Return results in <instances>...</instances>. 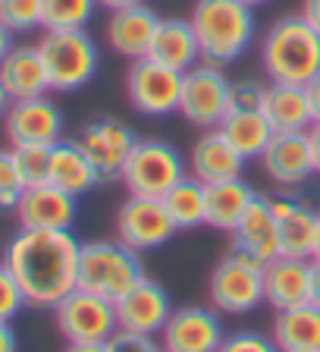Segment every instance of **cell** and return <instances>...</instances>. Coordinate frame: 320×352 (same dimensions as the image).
<instances>
[{
    "instance_id": "obj_43",
    "label": "cell",
    "mask_w": 320,
    "mask_h": 352,
    "mask_svg": "<svg viewBox=\"0 0 320 352\" xmlns=\"http://www.w3.org/2000/svg\"><path fill=\"white\" fill-rule=\"evenodd\" d=\"M311 305L320 308V261H311Z\"/></svg>"
},
{
    "instance_id": "obj_5",
    "label": "cell",
    "mask_w": 320,
    "mask_h": 352,
    "mask_svg": "<svg viewBox=\"0 0 320 352\" xmlns=\"http://www.w3.org/2000/svg\"><path fill=\"white\" fill-rule=\"evenodd\" d=\"M38 51H41V60L47 66L51 91H60V95L85 88L101 69L98 41L88 35V29L44 32L41 41H38Z\"/></svg>"
},
{
    "instance_id": "obj_45",
    "label": "cell",
    "mask_w": 320,
    "mask_h": 352,
    "mask_svg": "<svg viewBox=\"0 0 320 352\" xmlns=\"http://www.w3.org/2000/svg\"><path fill=\"white\" fill-rule=\"evenodd\" d=\"M66 352H107V343H66Z\"/></svg>"
},
{
    "instance_id": "obj_34",
    "label": "cell",
    "mask_w": 320,
    "mask_h": 352,
    "mask_svg": "<svg viewBox=\"0 0 320 352\" xmlns=\"http://www.w3.org/2000/svg\"><path fill=\"white\" fill-rule=\"evenodd\" d=\"M22 192H25V183H22L19 170H16L13 161V148H0V211H16Z\"/></svg>"
},
{
    "instance_id": "obj_26",
    "label": "cell",
    "mask_w": 320,
    "mask_h": 352,
    "mask_svg": "<svg viewBox=\"0 0 320 352\" xmlns=\"http://www.w3.org/2000/svg\"><path fill=\"white\" fill-rule=\"evenodd\" d=\"M261 110L277 132H308L314 126V110L311 101H308L305 85L267 82V95H264Z\"/></svg>"
},
{
    "instance_id": "obj_33",
    "label": "cell",
    "mask_w": 320,
    "mask_h": 352,
    "mask_svg": "<svg viewBox=\"0 0 320 352\" xmlns=\"http://www.w3.org/2000/svg\"><path fill=\"white\" fill-rule=\"evenodd\" d=\"M0 19L13 35L44 29V0H0Z\"/></svg>"
},
{
    "instance_id": "obj_30",
    "label": "cell",
    "mask_w": 320,
    "mask_h": 352,
    "mask_svg": "<svg viewBox=\"0 0 320 352\" xmlns=\"http://www.w3.org/2000/svg\"><path fill=\"white\" fill-rule=\"evenodd\" d=\"M163 205L179 230H195L207 223V186L189 173L163 195Z\"/></svg>"
},
{
    "instance_id": "obj_12",
    "label": "cell",
    "mask_w": 320,
    "mask_h": 352,
    "mask_svg": "<svg viewBox=\"0 0 320 352\" xmlns=\"http://www.w3.org/2000/svg\"><path fill=\"white\" fill-rule=\"evenodd\" d=\"M79 145L85 148V154L91 157V164L98 167L101 183H113L123 176V167L129 161L132 148L139 145V135L129 123L117 117H98L91 123L82 126Z\"/></svg>"
},
{
    "instance_id": "obj_48",
    "label": "cell",
    "mask_w": 320,
    "mask_h": 352,
    "mask_svg": "<svg viewBox=\"0 0 320 352\" xmlns=\"http://www.w3.org/2000/svg\"><path fill=\"white\" fill-rule=\"evenodd\" d=\"M311 261H320V220H317V239H314V252H311Z\"/></svg>"
},
{
    "instance_id": "obj_11",
    "label": "cell",
    "mask_w": 320,
    "mask_h": 352,
    "mask_svg": "<svg viewBox=\"0 0 320 352\" xmlns=\"http://www.w3.org/2000/svg\"><path fill=\"white\" fill-rule=\"evenodd\" d=\"M176 233H179V227L170 217L163 198L129 195L117 211V239L135 252L163 249Z\"/></svg>"
},
{
    "instance_id": "obj_23",
    "label": "cell",
    "mask_w": 320,
    "mask_h": 352,
    "mask_svg": "<svg viewBox=\"0 0 320 352\" xmlns=\"http://www.w3.org/2000/svg\"><path fill=\"white\" fill-rule=\"evenodd\" d=\"M0 82L7 85L13 101L47 95L51 79H47V66L41 60L38 44H13V51L0 60Z\"/></svg>"
},
{
    "instance_id": "obj_21",
    "label": "cell",
    "mask_w": 320,
    "mask_h": 352,
    "mask_svg": "<svg viewBox=\"0 0 320 352\" xmlns=\"http://www.w3.org/2000/svg\"><path fill=\"white\" fill-rule=\"evenodd\" d=\"M189 173L198 176L204 186L236 179L245 173V157L226 142L220 129H204L189 151Z\"/></svg>"
},
{
    "instance_id": "obj_19",
    "label": "cell",
    "mask_w": 320,
    "mask_h": 352,
    "mask_svg": "<svg viewBox=\"0 0 320 352\" xmlns=\"http://www.w3.org/2000/svg\"><path fill=\"white\" fill-rule=\"evenodd\" d=\"M264 302L273 311L311 302V258L277 255L264 264Z\"/></svg>"
},
{
    "instance_id": "obj_1",
    "label": "cell",
    "mask_w": 320,
    "mask_h": 352,
    "mask_svg": "<svg viewBox=\"0 0 320 352\" xmlns=\"http://www.w3.org/2000/svg\"><path fill=\"white\" fill-rule=\"evenodd\" d=\"M79 249L73 230H25L7 242L3 264L19 280L25 302L57 308L79 286Z\"/></svg>"
},
{
    "instance_id": "obj_29",
    "label": "cell",
    "mask_w": 320,
    "mask_h": 352,
    "mask_svg": "<svg viewBox=\"0 0 320 352\" xmlns=\"http://www.w3.org/2000/svg\"><path fill=\"white\" fill-rule=\"evenodd\" d=\"M226 135V142L245 157V161H261V154L267 151L270 139H273V126L264 117V110H229L226 120L217 126Z\"/></svg>"
},
{
    "instance_id": "obj_25",
    "label": "cell",
    "mask_w": 320,
    "mask_h": 352,
    "mask_svg": "<svg viewBox=\"0 0 320 352\" xmlns=\"http://www.w3.org/2000/svg\"><path fill=\"white\" fill-rule=\"evenodd\" d=\"M47 183L60 186L63 192L82 198L101 183L98 176V167L91 164V157L85 154V148L79 145V139H60L57 145L51 148V173H47Z\"/></svg>"
},
{
    "instance_id": "obj_40",
    "label": "cell",
    "mask_w": 320,
    "mask_h": 352,
    "mask_svg": "<svg viewBox=\"0 0 320 352\" xmlns=\"http://www.w3.org/2000/svg\"><path fill=\"white\" fill-rule=\"evenodd\" d=\"M305 88H308V101H311V110H314V123H320V76H314Z\"/></svg>"
},
{
    "instance_id": "obj_28",
    "label": "cell",
    "mask_w": 320,
    "mask_h": 352,
    "mask_svg": "<svg viewBox=\"0 0 320 352\" xmlns=\"http://www.w3.org/2000/svg\"><path fill=\"white\" fill-rule=\"evenodd\" d=\"M255 198H258V192L242 176L223 179V183H211L207 186V227L233 233Z\"/></svg>"
},
{
    "instance_id": "obj_42",
    "label": "cell",
    "mask_w": 320,
    "mask_h": 352,
    "mask_svg": "<svg viewBox=\"0 0 320 352\" xmlns=\"http://www.w3.org/2000/svg\"><path fill=\"white\" fill-rule=\"evenodd\" d=\"M13 51V29H7V22L0 19V60Z\"/></svg>"
},
{
    "instance_id": "obj_4",
    "label": "cell",
    "mask_w": 320,
    "mask_h": 352,
    "mask_svg": "<svg viewBox=\"0 0 320 352\" xmlns=\"http://www.w3.org/2000/svg\"><path fill=\"white\" fill-rule=\"evenodd\" d=\"M145 274L141 252L129 249L119 239H91L82 242L79 249V289L107 296L117 302L132 286L139 283Z\"/></svg>"
},
{
    "instance_id": "obj_3",
    "label": "cell",
    "mask_w": 320,
    "mask_h": 352,
    "mask_svg": "<svg viewBox=\"0 0 320 352\" xmlns=\"http://www.w3.org/2000/svg\"><path fill=\"white\" fill-rule=\"evenodd\" d=\"M189 19L207 63H233L255 44V7L242 0H198Z\"/></svg>"
},
{
    "instance_id": "obj_8",
    "label": "cell",
    "mask_w": 320,
    "mask_h": 352,
    "mask_svg": "<svg viewBox=\"0 0 320 352\" xmlns=\"http://www.w3.org/2000/svg\"><path fill=\"white\" fill-rule=\"evenodd\" d=\"M207 296L220 315H248L264 302V264L239 252L226 255L207 280Z\"/></svg>"
},
{
    "instance_id": "obj_24",
    "label": "cell",
    "mask_w": 320,
    "mask_h": 352,
    "mask_svg": "<svg viewBox=\"0 0 320 352\" xmlns=\"http://www.w3.org/2000/svg\"><path fill=\"white\" fill-rule=\"evenodd\" d=\"M148 57L176 69V73H189L192 66L201 63V44H198L192 19H163L160 16Z\"/></svg>"
},
{
    "instance_id": "obj_16",
    "label": "cell",
    "mask_w": 320,
    "mask_h": 352,
    "mask_svg": "<svg viewBox=\"0 0 320 352\" xmlns=\"http://www.w3.org/2000/svg\"><path fill=\"white\" fill-rule=\"evenodd\" d=\"M173 315V299L157 280L141 277L126 296L117 299V321L123 330L157 337Z\"/></svg>"
},
{
    "instance_id": "obj_31",
    "label": "cell",
    "mask_w": 320,
    "mask_h": 352,
    "mask_svg": "<svg viewBox=\"0 0 320 352\" xmlns=\"http://www.w3.org/2000/svg\"><path fill=\"white\" fill-rule=\"evenodd\" d=\"M98 7V0H44V32L88 29Z\"/></svg>"
},
{
    "instance_id": "obj_17",
    "label": "cell",
    "mask_w": 320,
    "mask_h": 352,
    "mask_svg": "<svg viewBox=\"0 0 320 352\" xmlns=\"http://www.w3.org/2000/svg\"><path fill=\"white\" fill-rule=\"evenodd\" d=\"M79 217V198L54 183L29 186L16 205V220L25 230H73Z\"/></svg>"
},
{
    "instance_id": "obj_6",
    "label": "cell",
    "mask_w": 320,
    "mask_h": 352,
    "mask_svg": "<svg viewBox=\"0 0 320 352\" xmlns=\"http://www.w3.org/2000/svg\"><path fill=\"white\" fill-rule=\"evenodd\" d=\"M185 176H189V164L182 161V154L170 142L139 139V145L132 148L119 179L126 183L129 195L163 198Z\"/></svg>"
},
{
    "instance_id": "obj_14",
    "label": "cell",
    "mask_w": 320,
    "mask_h": 352,
    "mask_svg": "<svg viewBox=\"0 0 320 352\" xmlns=\"http://www.w3.org/2000/svg\"><path fill=\"white\" fill-rule=\"evenodd\" d=\"M223 340V321L214 305L173 308L167 327L160 330L163 352H217Z\"/></svg>"
},
{
    "instance_id": "obj_38",
    "label": "cell",
    "mask_w": 320,
    "mask_h": 352,
    "mask_svg": "<svg viewBox=\"0 0 320 352\" xmlns=\"http://www.w3.org/2000/svg\"><path fill=\"white\" fill-rule=\"evenodd\" d=\"M267 85L258 79H239L233 82V110H261Z\"/></svg>"
},
{
    "instance_id": "obj_41",
    "label": "cell",
    "mask_w": 320,
    "mask_h": 352,
    "mask_svg": "<svg viewBox=\"0 0 320 352\" xmlns=\"http://www.w3.org/2000/svg\"><path fill=\"white\" fill-rule=\"evenodd\" d=\"M299 13L305 16L314 29L320 32V0H301V10H299Z\"/></svg>"
},
{
    "instance_id": "obj_46",
    "label": "cell",
    "mask_w": 320,
    "mask_h": 352,
    "mask_svg": "<svg viewBox=\"0 0 320 352\" xmlns=\"http://www.w3.org/2000/svg\"><path fill=\"white\" fill-rule=\"evenodd\" d=\"M101 7H107L110 13L113 10H126V7H139V3H148V0H98Z\"/></svg>"
},
{
    "instance_id": "obj_13",
    "label": "cell",
    "mask_w": 320,
    "mask_h": 352,
    "mask_svg": "<svg viewBox=\"0 0 320 352\" xmlns=\"http://www.w3.org/2000/svg\"><path fill=\"white\" fill-rule=\"evenodd\" d=\"M66 117L60 104L51 95L22 98L13 101V107L3 117V132L10 145H57L63 139Z\"/></svg>"
},
{
    "instance_id": "obj_22",
    "label": "cell",
    "mask_w": 320,
    "mask_h": 352,
    "mask_svg": "<svg viewBox=\"0 0 320 352\" xmlns=\"http://www.w3.org/2000/svg\"><path fill=\"white\" fill-rule=\"evenodd\" d=\"M157 25H160V16L154 13L148 3L113 10V13H110V22H107V44L113 47V54H119V57L141 60V57H148V51H151Z\"/></svg>"
},
{
    "instance_id": "obj_32",
    "label": "cell",
    "mask_w": 320,
    "mask_h": 352,
    "mask_svg": "<svg viewBox=\"0 0 320 352\" xmlns=\"http://www.w3.org/2000/svg\"><path fill=\"white\" fill-rule=\"evenodd\" d=\"M51 148L54 145H16L13 148V161H16V170H19L25 189L47 183V173H51Z\"/></svg>"
},
{
    "instance_id": "obj_2",
    "label": "cell",
    "mask_w": 320,
    "mask_h": 352,
    "mask_svg": "<svg viewBox=\"0 0 320 352\" xmlns=\"http://www.w3.org/2000/svg\"><path fill=\"white\" fill-rule=\"evenodd\" d=\"M261 66L270 82L308 85L320 76V32L301 13L279 16L261 38Z\"/></svg>"
},
{
    "instance_id": "obj_9",
    "label": "cell",
    "mask_w": 320,
    "mask_h": 352,
    "mask_svg": "<svg viewBox=\"0 0 320 352\" xmlns=\"http://www.w3.org/2000/svg\"><path fill=\"white\" fill-rule=\"evenodd\" d=\"M54 318L66 343H107L119 330L117 302L79 286L54 308Z\"/></svg>"
},
{
    "instance_id": "obj_7",
    "label": "cell",
    "mask_w": 320,
    "mask_h": 352,
    "mask_svg": "<svg viewBox=\"0 0 320 352\" xmlns=\"http://www.w3.org/2000/svg\"><path fill=\"white\" fill-rule=\"evenodd\" d=\"M233 110V82L226 79L223 66L201 60L182 73V95H179V113L185 123L198 129H217Z\"/></svg>"
},
{
    "instance_id": "obj_47",
    "label": "cell",
    "mask_w": 320,
    "mask_h": 352,
    "mask_svg": "<svg viewBox=\"0 0 320 352\" xmlns=\"http://www.w3.org/2000/svg\"><path fill=\"white\" fill-rule=\"evenodd\" d=\"M10 107H13V95H10L7 85L0 82V120L7 117V110H10Z\"/></svg>"
},
{
    "instance_id": "obj_35",
    "label": "cell",
    "mask_w": 320,
    "mask_h": 352,
    "mask_svg": "<svg viewBox=\"0 0 320 352\" xmlns=\"http://www.w3.org/2000/svg\"><path fill=\"white\" fill-rule=\"evenodd\" d=\"M217 352H283L277 346V340L261 333V330H236L226 333V340L220 343Z\"/></svg>"
},
{
    "instance_id": "obj_15",
    "label": "cell",
    "mask_w": 320,
    "mask_h": 352,
    "mask_svg": "<svg viewBox=\"0 0 320 352\" xmlns=\"http://www.w3.org/2000/svg\"><path fill=\"white\" fill-rule=\"evenodd\" d=\"M264 173L283 189H299L314 170V148H311V132H273L267 151L261 154Z\"/></svg>"
},
{
    "instance_id": "obj_10",
    "label": "cell",
    "mask_w": 320,
    "mask_h": 352,
    "mask_svg": "<svg viewBox=\"0 0 320 352\" xmlns=\"http://www.w3.org/2000/svg\"><path fill=\"white\" fill-rule=\"evenodd\" d=\"M182 95V73L157 63L151 57L132 60L126 73V98L145 117H170L179 113Z\"/></svg>"
},
{
    "instance_id": "obj_44",
    "label": "cell",
    "mask_w": 320,
    "mask_h": 352,
    "mask_svg": "<svg viewBox=\"0 0 320 352\" xmlns=\"http://www.w3.org/2000/svg\"><path fill=\"white\" fill-rule=\"evenodd\" d=\"M308 132H311V148H314V170L320 176V123H314Z\"/></svg>"
},
{
    "instance_id": "obj_27",
    "label": "cell",
    "mask_w": 320,
    "mask_h": 352,
    "mask_svg": "<svg viewBox=\"0 0 320 352\" xmlns=\"http://www.w3.org/2000/svg\"><path fill=\"white\" fill-rule=\"evenodd\" d=\"M270 337L283 352H320V308L308 302L277 311Z\"/></svg>"
},
{
    "instance_id": "obj_20",
    "label": "cell",
    "mask_w": 320,
    "mask_h": 352,
    "mask_svg": "<svg viewBox=\"0 0 320 352\" xmlns=\"http://www.w3.org/2000/svg\"><path fill=\"white\" fill-rule=\"evenodd\" d=\"M233 252L245 258L267 264L279 255V227L277 214L270 205V195H258L251 201V208L245 211V217L239 220V227L233 230Z\"/></svg>"
},
{
    "instance_id": "obj_36",
    "label": "cell",
    "mask_w": 320,
    "mask_h": 352,
    "mask_svg": "<svg viewBox=\"0 0 320 352\" xmlns=\"http://www.w3.org/2000/svg\"><path fill=\"white\" fill-rule=\"evenodd\" d=\"M25 305H29V302H25V293H22L19 280L13 277V271H10L7 264L0 261V321H13Z\"/></svg>"
},
{
    "instance_id": "obj_39",
    "label": "cell",
    "mask_w": 320,
    "mask_h": 352,
    "mask_svg": "<svg viewBox=\"0 0 320 352\" xmlns=\"http://www.w3.org/2000/svg\"><path fill=\"white\" fill-rule=\"evenodd\" d=\"M16 349H19L16 330L10 327V321H0V352H16Z\"/></svg>"
},
{
    "instance_id": "obj_18",
    "label": "cell",
    "mask_w": 320,
    "mask_h": 352,
    "mask_svg": "<svg viewBox=\"0 0 320 352\" xmlns=\"http://www.w3.org/2000/svg\"><path fill=\"white\" fill-rule=\"evenodd\" d=\"M270 205L277 214L279 227V255L289 258H311L314 239H317L320 211H314L311 201H305L295 192H277L270 195Z\"/></svg>"
},
{
    "instance_id": "obj_37",
    "label": "cell",
    "mask_w": 320,
    "mask_h": 352,
    "mask_svg": "<svg viewBox=\"0 0 320 352\" xmlns=\"http://www.w3.org/2000/svg\"><path fill=\"white\" fill-rule=\"evenodd\" d=\"M107 352H163V346L148 333H135V330L119 327L113 337L107 340Z\"/></svg>"
},
{
    "instance_id": "obj_49",
    "label": "cell",
    "mask_w": 320,
    "mask_h": 352,
    "mask_svg": "<svg viewBox=\"0 0 320 352\" xmlns=\"http://www.w3.org/2000/svg\"><path fill=\"white\" fill-rule=\"evenodd\" d=\"M242 3H248V7H261V3H270V0H242Z\"/></svg>"
}]
</instances>
